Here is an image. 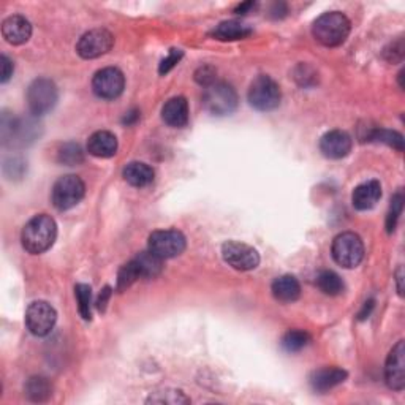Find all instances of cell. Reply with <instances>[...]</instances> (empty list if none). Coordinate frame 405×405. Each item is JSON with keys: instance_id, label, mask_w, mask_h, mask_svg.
I'll return each mask as SVG.
<instances>
[{"instance_id": "6da1fadb", "label": "cell", "mask_w": 405, "mask_h": 405, "mask_svg": "<svg viewBox=\"0 0 405 405\" xmlns=\"http://www.w3.org/2000/svg\"><path fill=\"white\" fill-rule=\"evenodd\" d=\"M58 238V225L54 219L46 214H38L24 225L21 233V243L27 252L40 255L51 248Z\"/></svg>"}, {"instance_id": "7a4b0ae2", "label": "cell", "mask_w": 405, "mask_h": 405, "mask_svg": "<svg viewBox=\"0 0 405 405\" xmlns=\"http://www.w3.org/2000/svg\"><path fill=\"white\" fill-rule=\"evenodd\" d=\"M350 29V21H348L344 13L330 11L315 21L314 27H312V33H314L318 43L334 48L345 43Z\"/></svg>"}, {"instance_id": "3957f363", "label": "cell", "mask_w": 405, "mask_h": 405, "mask_svg": "<svg viewBox=\"0 0 405 405\" xmlns=\"http://www.w3.org/2000/svg\"><path fill=\"white\" fill-rule=\"evenodd\" d=\"M334 261L347 269L357 268L364 258V244L357 233H342L332 241Z\"/></svg>"}, {"instance_id": "277c9868", "label": "cell", "mask_w": 405, "mask_h": 405, "mask_svg": "<svg viewBox=\"0 0 405 405\" xmlns=\"http://www.w3.org/2000/svg\"><path fill=\"white\" fill-rule=\"evenodd\" d=\"M203 105L214 116L231 115L238 106V94L230 84L214 83L206 88L203 94Z\"/></svg>"}, {"instance_id": "5b68a950", "label": "cell", "mask_w": 405, "mask_h": 405, "mask_svg": "<svg viewBox=\"0 0 405 405\" xmlns=\"http://www.w3.org/2000/svg\"><path fill=\"white\" fill-rule=\"evenodd\" d=\"M84 194H86V187H84V182L80 177L67 174L56 181L51 191V200L56 209L68 211L83 200Z\"/></svg>"}, {"instance_id": "8992f818", "label": "cell", "mask_w": 405, "mask_h": 405, "mask_svg": "<svg viewBox=\"0 0 405 405\" xmlns=\"http://www.w3.org/2000/svg\"><path fill=\"white\" fill-rule=\"evenodd\" d=\"M282 92L273 78L261 75L251 84L248 102L258 111H273L280 105Z\"/></svg>"}, {"instance_id": "52a82bcc", "label": "cell", "mask_w": 405, "mask_h": 405, "mask_svg": "<svg viewBox=\"0 0 405 405\" xmlns=\"http://www.w3.org/2000/svg\"><path fill=\"white\" fill-rule=\"evenodd\" d=\"M27 103H29L32 115H46L58 103V88L48 78H38L27 89Z\"/></svg>"}, {"instance_id": "ba28073f", "label": "cell", "mask_w": 405, "mask_h": 405, "mask_svg": "<svg viewBox=\"0 0 405 405\" xmlns=\"http://www.w3.org/2000/svg\"><path fill=\"white\" fill-rule=\"evenodd\" d=\"M186 236L177 230H159L149 236V251L162 260L174 258L186 251Z\"/></svg>"}, {"instance_id": "9c48e42d", "label": "cell", "mask_w": 405, "mask_h": 405, "mask_svg": "<svg viewBox=\"0 0 405 405\" xmlns=\"http://www.w3.org/2000/svg\"><path fill=\"white\" fill-rule=\"evenodd\" d=\"M58 314L54 307L46 301L32 303L26 312V325L33 336L43 337L53 331Z\"/></svg>"}, {"instance_id": "30bf717a", "label": "cell", "mask_w": 405, "mask_h": 405, "mask_svg": "<svg viewBox=\"0 0 405 405\" xmlns=\"http://www.w3.org/2000/svg\"><path fill=\"white\" fill-rule=\"evenodd\" d=\"M222 257L236 271H252L260 265L258 252L238 241H228L222 246Z\"/></svg>"}, {"instance_id": "8fae6325", "label": "cell", "mask_w": 405, "mask_h": 405, "mask_svg": "<svg viewBox=\"0 0 405 405\" xmlns=\"http://www.w3.org/2000/svg\"><path fill=\"white\" fill-rule=\"evenodd\" d=\"M115 45V37L106 29H94L83 35L76 45V51L83 59H97L110 53Z\"/></svg>"}, {"instance_id": "7c38bea8", "label": "cell", "mask_w": 405, "mask_h": 405, "mask_svg": "<svg viewBox=\"0 0 405 405\" xmlns=\"http://www.w3.org/2000/svg\"><path fill=\"white\" fill-rule=\"evenodd\" d=\"M125 78L119 68L108 67L97 72L94 80H92V89L95 95L105 98V100H112L117 98L124 92Z\"/></svg>"}, {"instance_id": "4fadbf2b", "label": "cell", "mask_w": 405, "mask_h": 405, "mask_svg": "<svg viewBox=\"0 0 405 405\" xmlns=\"http://www.w3.org/2000/svg\"><path fill=\"white\" fill-rule=\"evenodd\" d=\"M386 385L394 391H402L405 386V344L399 340L389 352L385 366Z\"/></svg>"}, {"instance_id": "5bb4252c", "label": "cell", "mask_w": 405, "mask_h": 405, "mask_svg": "<svg viewBox=\"0 0 405 405\" xmlns=\"http://www.w3.org/2000/svg\"><path fill=\"white\" fill-rule=\"evenodd\" d=\"M353 141L352 137L347 132L342 130H332L323 135V138L320 140V151L323 152L325 157L339 160L347 157L352 151Z\"/></svg>"}, {"instance_id": "9a60e30c", "label": "cell", "mask_w": 405, "mask_h": 405, "mask_svg": "<svg viewBox=\"0 0 405 405\" xmlns=\"http://www.w3.org/2000/svg\"><path fill=\"white\" fill-rule=\"evenodd\" d=\"M2 35L10 45H23L31 38L32 26L24 16L13 15L4 21Z\"/></svg>"}, {"instance_id": "2e32d148", "label": "cell", "mask_w": 405, "mask_h": 405, "mask_svg": "<svg viewBox=\"0 0 405 405\" xmlns=\"http://www.w3.org/2000/svg\"><path fill=\"white\" fill-rule=\"evenodd\" d=\"M162 119L174 129H182L189 122V103L184 97H174L168 100L162 110Z\"/></svg>"}, {"instance_id": "e0dca14e", "label": "cell", "mask_w": 405, "mask_h": 405, "mask_svg": "<svg viewBox=\"0 0 405 405\" xmlns=\"http://www.w3.org/2000/svg\"><path fill=\"white\" fill-rule=\"evenodd\" d=\"M382 198V186L379 181H367L353 190L352 201L358 211L372 209Z\"/></svg>"}, {"instance_id": "ac0fdd59", "label": "cell", "mask_w": 405, "mask_h": 405, "mask_svg": "<svg viewBox=\"0 0 405 405\" xmlns=\"http://www.w3.org/2000/svg\"><path fill=\"white\" fill-rule=\"evenodd\" d=\"M88 151L98 159H110L117 152V138L111 132H95L88 141Z\"/></svg>"}, {"instance_id": "d6986e66", "label": "cell", "mask_w": 405, "mask_h": 405, "mask_svg": "<svg viewBox=\"0 0 405 405\" xmlns=\"http://www.w3.org/2000/svg\"><path fill=\"white\" fill-rule=\"evenodd\" d=\"M347 380V372L339 367H325L315 371L310 377V386L318 393H325L336 388L340 383Z\"/></svg>"}, {"instance_id": "ffe728a7", "label": "cell", "mask_w": 405, "mask_h": 405, "mask_svg": "<svg viewBox=\"0 0 405 405\" xmlns=\"http://www.w3.org/2000/svg\"><path fill=\"white\" fill-rule=\"evenodd\" d=\"M273 295L280 303H293L301 295V285L295 275H280L273 282Z\"/></svg>"}, {"instance_id": "44dd1931", "label": "cell", "mask_w": 405, "mask_h": 405, "mask_svg": "<svg viewBox=\"0 0 405 405\" xmlns=\"http://www.w3.org/2000/svg\"><path fill=\"white\" fill-rule=\"evenodd\" d=\"M124 179L133 187H147L154 181V169L143 162H132L124 168Z\"/></svg>"}, {"instance_id": "7402d4cb", "label": "cell", "mask_w": 405, "mask_h": 405, "mask_svg": "<svg viewBox=\"0 0 405 405\" xmlns=\"http://www.w3.org/2000/svg\"><path fill=\"white\" fill-rule=\"evenodd\" d=\"M251 33H252L251 27H247L246 24H241L238 23V21H225V23H220L216 29L211 32L212 37L217 40H222V41L243 40V38H247Z\"/></svg>"}, {"instance_id": "603a6c76", "label": "cell", "mask_w": 405, "mask_h": 405, "mask_svg": "<svg viewBox=\"0 0 405 405\" xmlns=\"http://www.w3.org/2000/svg\"><path fill=\"white\" fill-rule=\"evenodd\" d=\"M135 265L138 268V273L141 279H154L162 273L163 260L154 255L151 251L141 252L133 258Z\"/></svg>"}, {"instance_id": "cb8c5ba5", "label": "cell", "mask_w": 405, "mask_h": 405, "mask_svg": "<svg viewBox=\"0 0 405 405\" xmlns=\"http://www.w3.org/2000/svg\"><path fill=\"white\" fill-rule=\"evenodd\" d=\"M24 391L32 402H46L53 396V385L45 377L35 375L27 380Z\"/></svg>"}, {"instance_id": "d4e9b609", "label": "cell", "mask_w": 405, "mask_h": 405, "mask_svg": "<svg viewBox=\"0 0 405 405\" xmlns=\"http://www.w3.org/2000/svg\"><path fill=\"white\" fill-rule=\"evenodd\" d=\"M317 285L325 295L337 296L344 291V282L334 271H322L317 277Z\"/></svg>"}, {"instance_id": "484cf974", "label": "cell", "mask_w": 405, "mask_h": 405, "mask_svg": "<svg viewBox=\"0 0 405 405\" xmlns=\"http://www.w3.org/2000/svg\"><path fill=\"white\" fill-rule=\"evenodd\" d=\"M310 342V336L305 331L300 330H291L288 331L285 336L282 337V347L283 350L288 353H296L301 352L303 348H305Z\"/></svg>"}, {"instance_id": "4316f807", "label": "cell", "mask_w": 405, "mask_h": 405, "mask_svg": "<svg viewBox=\"0 0 405 405\" xmlns=\"http://www.w3.org/2000/svg\"><path fill=\"white\" fill-rule=\"evenodd\" d=\"M75 296L78 300V309L84 320L92 318V288L86 283L75 287Z\"/></svg>"}, {"instance_id": "83f0119b", "label": "cell", "mask_w": 405, "mask_h": 405, "mask_svg": "<svg viewBox=\"0 0 405 405\" xmlns=\"http://www.w3.org/2000/svg\"><path fill=\"white\" fill-rule=\"evenodd\" d=\"M138 279H141L140 273H138V268H137V265H135V261L130 260L129 263H127V265L120 268L119 275H117V291L127 290L130 285H133V283L137 282Z\"/></svg>"}, {"instance_id": "f1b7e54d", "label": "cell", "mask_w": 405, "mask_h": 405, "mask_svg": "<svg viewBox=\"0 0 405 405\" xmlns=\"http://www.w3.org/2000/svg\"><path fill=\"white\" fill-rule=\"evenodd\" d=\"M84 160V154L80 144L75 143H67L61 147L59 151V162H62L63 165H78Z\"/></svg>"}, {"instance_id": "f546056e", "label": "cell", "mask_w": 405, "mask_h": 405, "mask_svg": "<svg viewBox=\"0 0 405 405\" xmlns=\"http://www.w3.org/2000/svg\"><path fill=\"white\" fill-rule=\"evenodd\" d=\"M371 140L379 141V143H385L391 147L397 149V151H404V138L401 133L386 130V129H379L371 135Z\"/></svg>"}, {"instance_id": "4dcf8cb0", "label": "cell", "mask_w": 405, "mask_h": 405, "mask_svg": "<svg viewBox=\"0 0 405 405\" xmlns=\"http://www.w3.org/2000/svg\"><path fill=\"white\" fill-rule=\"evenodd\" d=\"M404 208V195L402 191L399 190L397 194L393 196V201H391V209H389V214L386 219V228L388 233H393L396 228V223H397V219H399L401 212Z\"/></svg>"}, {"instance_id": "1f68e13d", "label": "cell", "mask_w": 405, "mask_h": 405, "mask_svg": "<svg viewBox=\"0 0 405 405\" xmlns=\"http://www.w3.org/2000/svg\"><path fill=\"white\" fill-rule=\"evenodd\" d=\"M147 402L155 404H187L190 402L189 397L184 396L181 391H163V393H157L155 396L149 397Z\"/></svg>"}, {"instance_id": "d6a6232c", "label": "cell", "mask_w": 405, "mask_h": 405, "mask_svg": "<svg viewBox=\"0 0 405 405\" xmlns=\"http://www.w3.org/2000/svg\"><path fill=\"white\" fill-rule=\"evenodd\" d=\"M383 56H385V59L388 62H393V63L402 62V59H404V40L399 38V40L393 41V43L389 45V48L385 49Z\"/></svg>"}, {"instance_id": "836d02e7", "label": "cell", "mask_w": 405, "mask_h": 405, "mask_svg": "<svg viewBox=\"0 0 405 405\" xmlns=\"http://www.w3.org/2000/svg\"><path fill=\"white\" fill-rule=\"evenodd\" d=\"M182 58V51L181 49H172L168 54V58L167 59H163L162 63H160V68H159V72L160 75H165L168 73L169 70H172L173 67H176V63L181 61Z\"/></svg>"}, {"instance_id": "e575fe53", "label": "cell", "mask_w": 405, "mask_h": 405, "mask_svg": "<svg viewBox=\"0 0 405 405\" xmlns=\"http://www.w3.org/2000/svg\"><path fill=\"white\" fill-rule=\"evenodd\" d=\"M195 80L208 88V86H211V84L216 83V70L211 68V67H201L195 73Z\"/></svg>"}, {"instance_id": "d590c367", "label": "cell", "mask_w": 405, "mask_h": 405, "mask_svg": "<svg viewBox=\"0 0 405 405\" xmlns=\"http://www.w3.org/2000/svg\"><path fill=\"white\" fill-rule=\"evenodd\" d=\"M0 62H2V78H0V81L6 83L13 76V70H15V67H13V62L6 58V56H2Z\"/></svg>"}, {"instance_id": "8d00e7d4", "label": "cell", "mask_w": 405, "mask_h": 405, "mask_svg": "<svg viewBox=\"0 0 405 405\" xmlns=\"http://www.w3.org/2000/svg\"><path fill=\"white\" fill-rule=\"evenodd\" d=\"M110 296H111V288H110V287H105L103 291L100 293V296H98V300H97V309H98V310L105 312L106 304H108V300H110Z\"/></svg>"}, {"instance_id": "74e56055", "label": "cell", "mask_w": 405, "mask_h": 405, "mask_svg": "<svg viewBox=\"0 0 405 405\" xmlns=\"http://www.w3.org/2000/svg\"><path fill=\"white\" fill-rule=\"evenodd\" d=\"M138 119H140V111H138V110H132V111H129V112H127V115H125L124 124H125V125H132V124L137 122Z\"/></svg>"}, {"instance_id": "f35d334b", "label": "cell", "mask_w": 405, "mask_h": 405, "mask_svg": "<svg viewBox=\"0 0 405 405\" xmlns=\"http://www.w3.org/2000/svg\"><path fill=\"white\" fill-rule=\"evenodd\" d=\"M372 309H374V301L366 303L364 309H362V310L359 312V320H364V318H367L369 315H371V310H372Z\"/></svg>"}, {"instance_id": "ab89813d", "label": "cell", "mask_w": 405, "mask_h": 405, "mask_svg": "<svg viewBox=\"0 0 405 405\" xmlns=\"http://www.w3.org/2000/svg\"><path fill=\"white\" fill-rule=\"evenodd\" d=\"M255 6V4L253 2H246V4H241V5H238V9L234 10L238 13V15H246V13L251 10V9H253Z\"/></svg>"}, {"instance_id": "60d3db41", "label": "cell", "mask_w": 405, "mask_h": 405, "mask_svg": "<svg viewBox=\"0 0 405 405\" xmlns=\"http://www.w3.org/2000/svg\"><path fill=\"white\" fill-rule=\"evenodd\" d=\"M397 282H399V295H402V287H401V282H402V268H399V271H397Z\"/></svg>"}]
</instances>
